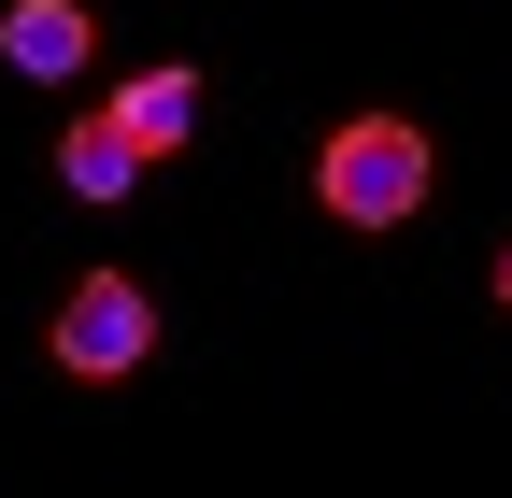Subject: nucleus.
Returning <instances> with one entry per match:
<instances>
[{
    "label": "nucleus",
    "mask_w": 512,
    "mask_h": 498,
    "mask_svg": "<svg viewBox=\"0 0 512 498\" xmlns=\"http://www.w3.org/2000/svg\"><path fill=\"white\" fill-rule=\"evenodd\" d=\"M498 299H512V257H498Z\"/></svg>",
    "instance_id": "423d86ee"
},
{
    "label": "nucleus",
    "mask_w": 512,
    "mask_h": 498,
    "mask_svg": "<svg viewBox=\"0 0 512 498\" xmlns=\"http://www.w3.org/2000/svg\"><path fill=\"white\" fill-rule=\"evenodd\" d=\"M0 57H15L29 86H72L100 57V15H86V0H15V15H0Z\"/></svg>",
    "instance_id": "7ed1b4c3"
},
{
    "label": "nucleus",
    "mask_w": 512,
    "mask_h": 498,
    "mask_svg": "<svg viewBox=\"0 0 512 498\" xmlns=\"http://www.w3.org/2000/svg\"><path fill=\"white\" fill-rule=\"evenodd\" d=\"M143 356H157V299L128 271H86L72 299H57V370H72V385H128Z\"/></svg>",
    "instance_id": "f03ea898"
},
{
    "label": "nucleus",
    "mask_w": 512,
    "mask_h": 498,
    "mask_svg": "<svg viewBox=\"0 0 512 498\" xmlns=\"http://www.w3.org/2000/svg\"><path fill=\"white\" fill-rule=\"evenodd\" d=\"M427 129H413V114H342V129L328 143H313V200H328L342 228H413L427 214Z\"/></svg>",
    "instance_id": "f257e3e1"
},
{
    "label": "nucleus",
    "mask_w": 512,
    "mask_h": 498,
    "mask_svg": "<svg viewBox=\"0 0 512 498\" xmlns=\"http://www.w3.org/2000/svg\"><path fill=\"white\" fill-rule=\"evenodd\" d=\"M114 114H128V143H143V157H171L185 129H200V72H128Z\"/></svg>",
    "instance_id": "39448f33"
},
{
    "label": "nucleus",
    "mask_w": 512,
    "mask_h": 498,
    "mask_svg": "<svg viewBox=\"0 0 512 498\" xmlns=\"http://www.w3.org/2000/svg\"><path fill=\"white\" fill-rule=\"evenodd\" d=\"M157 157L128 143V114H86L72 143H57V185H72V200H128V185H143Z\"/></svg>",
    "instance_id": "20e7f679"
}]
</instances>
